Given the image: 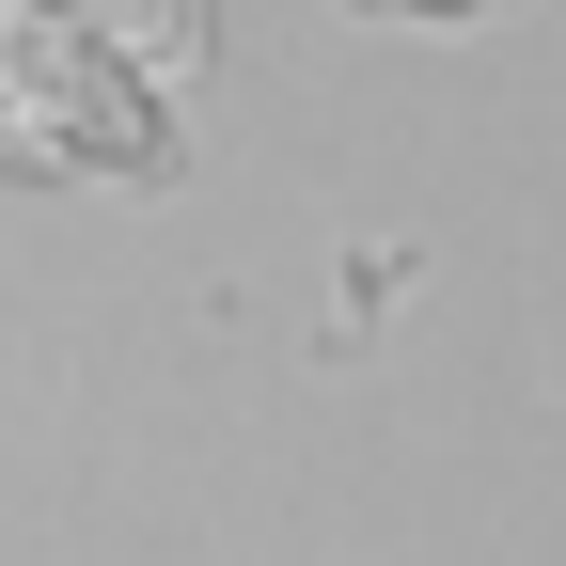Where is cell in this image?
I'll list each match as a JSON object with an SVG mask.
<instances>
[{"label": "cell", "instance_id": "6da1fadb", "mask_svg": "<svg viewBox=\"0 0 566 566\" xmlns=\"http://www.w3.org/2000/svg\"><path fill=\"white\" fill-rule=\"evenodd\" d=\"M0 142L17 158H63V174H142L158 158V111L142 80L48 0H0Z\"/></svg>", "mask_w": 566, "mask_h": 566}, {"label": "cell", "instance_id": "7a4b0ae2", "mask_svg": "<svg viewBox=\"0 0 566 566\" xmlns=\"http://www.w3.org/2000/svg\"><path fill=\"white\" fill-rule=\"evenodd\" d=\"M80 32H95L111 63H189V48H205V0H80Z\"/></svg>", "mask_w": 566, "mask_h": 566}, {"label": "cell", "instance_id": "3957f363", "mask_svg": "<svg viewBox=\"0 0 566 566\" xmlns=\"http://www.w3.org/2000/svg\"><path fill=\"white\" fill-rule=\"evenodd\" d=\"M363 17H472V0H363Z\"/></svg>", "mask_w": 566, "mask_h": 566}]
</instances>
